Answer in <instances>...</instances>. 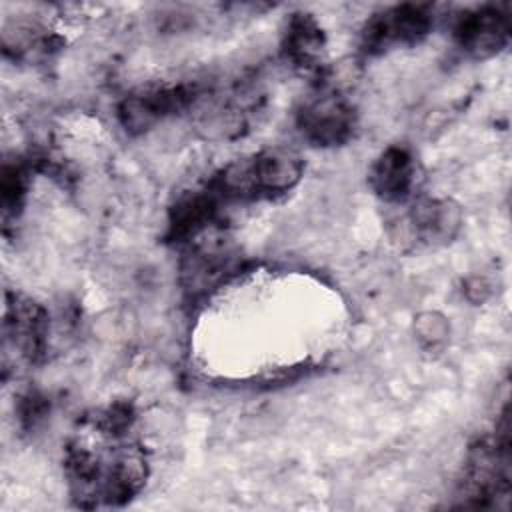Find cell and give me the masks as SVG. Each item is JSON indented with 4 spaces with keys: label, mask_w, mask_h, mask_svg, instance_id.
Listing matches in <instances>:
<instances>
[{
    "label": "cell",
    "mask_w": 512,
    "mask_h": 512,
    "mask_svg": "<svg viewBox=\"0 0 512 512\" xmlns=\"http://www.w3.org/2000/svg\"><path fill=\"white\" fill-rule=\"evenodd\" d=\"M450 334V326L446 318L438 312H424L416 320V336L420 344L428 350H436L446 344Z\"/></svg>",
    "instance_id": "obj_13"
},
{
    "label": "cell",
    "mask_w": 512,
    "mask_h": 512,
    "mask_svg": "<svg viewBox=\"0 0 512 512\" xmlns=\"http://www.w3.org/2000/svg\"><path fill=\"white\" fill-rule=\"evenodd\" d=\"M198 94V86L186 82L148 86L128 94L120 102L118 120L126 132L144 134L166 118L190 108Z\"/></svg>",
    "instance_id": "obj_6"
},
{
    "label": "cell",
    "mask_w": 512,
    "mask_h": 512,
    "mask_svg": "<svg viewBox=\"0 0 512 512\" xmlns=\"http://www.w3.org/2000/svg\"><path fill=\"white\" fill-rule=\"evenodd\" d=\"M324 50L326 38L318 20L308 12L292 14L286 22L282 38V52L286 60L298 68L312 70L322 62Z\"/></svg>",
    "instance_id": "obj_11"
},
{
    "label": "cell",
    "mask_w": 512,
    "mask_h": 512,
    "mask_svg": "<svg viewBox=\"0 0 512 512\" xmlns=\"http://www.w3.org/2000/svg\"><path fill=\"white\" fill-rule=\"evenodd\" d=\"M132 422L130 406L116 404L84 420L74 434L64 466L78 506H120L146 484L148 462L130 436Z\"/></svg>",
    "instance_id": "obj_1"
},
{
    "label": "cell",
    "mask_w": 512,
    "mask_h": 512,
    "mask_svg": "<svg viewBox=\"0 0 512 512\" xmlns=\"http://www.w3.org/2000/svg\"><path fill=\"white\" fill-rule=\"evenodd\" d=\"M368 184L374 194L388 204H404L418 186V164L414 154L400 144L380 152L368 172Z\"/></svg>",
    "instance_id": "obj_10"
},
{
    "label": "cell",
    "mask_w": 512,
    "mask_h": 512,
    "mask_svg": "<svg viewBox=\"0 0 512 512\" xmlns=\"http://www.w3.org/2000/svg\"><path fill=\"white\" fill-rule=\"evenodd\" d=\"M434 26V8L430 4H396L376 12L362 30V50L382 54L392 48L414 46L422 42Z\"/></svg>",
    "instance_id": "obj_5"
},
{
    "label": "cell",
    "mask_w": 512,
    "mask_h": 512,
    "mask_svg": "<svg viewBox=\"0 0 512 512\" xmlns=\"http://www.w3.org/2000/svg\"><path fill=\"white\" fill-rule=\"evenodd\" d=\"M48 346V314L30 298L6 294L4 308V364H36Z\"/></svg>",
    "instance_id": "obj_7"
},
{
    "label": "cell",
    "mask_w": 512,
    "mask_h": 512,
    "mask_svg": "<svg viewBox=\"0 0 512 512\" xmlns=\"http://www.w3.org/2000/svg\"><path fill=\"white\" fill-rule=\"evenodd\" d=\"M462 222V208L454 200L420 198L412 202L400 224L404 236L416 246L440 248L458 236Z\"/></svg>",
    "instance_id": "obj_8"
},
{
    "label": "cell",
    "mask_w": 512,
    "mask_h": 512,
    "mask_svg": "<svg viewBox=\"0 0 512 512\" xmlns=\"http://www.w3.org/2000/svg\"><path fill=\"white\" fill-rule=\"evenodd\" d=\"M296 126L314 146H342L354 136L356 110L338 90L322 88L300 104L296 112Z\"/></svg>",
    "instance_id": "obj_4"
},
{
    "label": "cell",
    "mask_w": 512,
    "mask_h": 512,
    "mask_svg": "<svg viewBox=\"0 0 512 512\" xmlns=\"http://www.w3.org/2000/svg\"><path fill=\"white\" fill-rule=\"evenodd\" d=\"M304 174L302 158L288 148H266L228 164L210 180L224 202L260 200L290 192Z\"/></svg>",
    "instance_id": "obj_2"
},
{
    "label": "cell",
    "mask_w": 512,
    "mask_h": 512,
    "mask_svg": "<svg viewBox=\"0 0 512 512\" xmlns=\"http://www.w3.org/2000/svg\"><path fill=\"white\" fill-rule=\"evenodd\" d=\"M510 440L508 418L492 438L480 440L468 456L462 478V496L468 506H492L498 498H508L510 490Z\"/></svg>",
    "instance_id": "obj_3"
},
{
    "label": "cell",
    "mask_w": 512,
    "mask_h": 512,
    "mask_svg": "<svg viewBox=\"0 0 512 512\" xmlns=\"http://www.w3.org/2000/svg\"><path fill=\"white\" fill-rule=\"evenodd\" d=\"M458 48L474 58L486 60L502 52L510 40V16L502 6L486 4L466 10L454 26Z\"/></svg>",
    "instance_id": "obj_9"
},
{
    "label": "cell",
    "mask_w": 512,
    "mask_h": 512,
    "mask_svg": "<svg viewBox=\"0 0 512 512\" xmlns=\"http://www.w3.org/2000/svg\"><path fill=\"white\" fill-rule=\"evenodd\" d=\"M2 218L8 224L10 218L22 210L28 190V170L24 164H4L2 168Z\"/></svg>",
    "instance_id": "obj_12"
}]
</instances>
